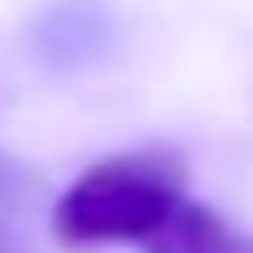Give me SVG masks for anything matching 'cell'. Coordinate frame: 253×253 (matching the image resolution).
<instances>
[{
    "label": "cell",
    "instance_id": "4",
    "mask_svg": "<svg viewBox=\"0 0 253 253\" xmlns=\"http://www.w3.org/2000/svg\"><path fill=\"white\" fill-rule=\"evenodd\" d=\"M0 253H26V248H21V243H16V238H10V233H5V227H0Z\"/></svg>",
    "mask_w": 253,
    "mask_h": 253
},
{
    "label": "cell",
    "instance_id": "1",
    "mask_svg": "<svg viewBox=\"0 0 253 253\" xmlns=\"http://www.w3.org/2000/svg\"><path fill=\"white\" fill-rule=\"evenodd\" d=\"M186 197V166L166 150H124L88 166L57 197L52 233L67 248L140 243L145 233Z\"/></svg>",
    "mask_w": 253,
    "mask_h": 253
},
{
    "label": "cell",
    "instance_id": "2",
    "mask_svg": "<svg viewBox=\"0 0 253 253\" xmlns=\"http://www.w3.org/2000/svg\"><path fill=\"white\" fill-rule=\"evenodd\" d=\"M134 248H145V253H253L248 238L238 233L222 212H212L207 202H197L191 191L170 207Z\"/></svg>",
    "mask_w": 253,
    "mask_h": 253
},
{
    "label": "cell",
    "instance_id": "3",
    "mask_svg": "<svg viewBox=\"0 0 253 253\" xmlns=\"http://www.w3.org/2000/svg\"><path fill=\"white\" fill-rule=\"evenodd\" d=\"M31 186H37V181H31V170H26V166H16V160L0 150V212L21 207V202L31 197Z\"/></svg>",
    "mask_w": 253,
    "mask_h": 253
}]
</instances>
